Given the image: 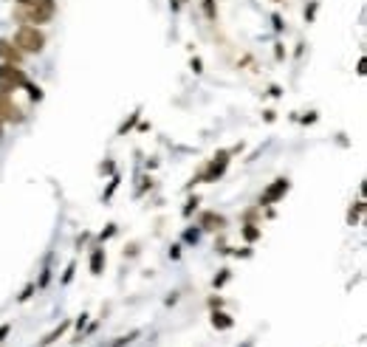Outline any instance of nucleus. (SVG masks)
<instances>
[{
  "instance_id": "nucleus-38",
  "label": "nucleus",
  "mask_w": 367,
  "mask_h": 347,
  "mask_svg": "<svg viewBox=\"0 0 367 347\" xmlns=\"http://www.w3.org/2000/svg\"><path fill=\"white\" fill-rule=\"evenodd\" d=\"M175 302H178V294H175V291H173V294L167 297V305H175Z\"/></svg>"
},
{
  "instance_id": "nucleus-9",
  "label": "nucleus",
  "mask_w": 367,
  "mask_h": 347,
  "mask_svg": "<svg viewBox=\"0 0 367 347\" xmlns=\"http://www.w3.org/2000/svg\"><path fill=\"white\" fill-rule=\"evenodd\" d=\"M209 322H212L215 330H232V327H235V319H232L224 308H215V311L209 313Z\"/></svg>"
},
{
  "instance_id": "nucleus-40",
  "label": "nucleus",
  "mask_w": 367,
  "mask_h": 347,
  "mask_svg": "<svg viewBox=\"0 0 367 347\" xmlns=\"http://www.w3.org/2000/svg\"><path fill=\"white\" fill-rule=\"evenodd\" d=\"M17 6H31V3H37V0H15Z\"/></svg>"
},
{
  "instance_id": "nucleus-27",
  "label": "nucleus",
  "mask_w": 367,
  "mask_h": 347,
  "mask_svg": "<svg viewBox=\"0 0 367 347\" xmlns=\"http://www.w3.org/2000/svg\"><path fill=\"white\" fill-rule=\"evenodd\" d=\"M189 68H192L195 74H201V71H203V59H201V57H192V62H189Z\"/></svg>"
},
{
  "instance_id": "nucleus-11",
  "label": "nucleus",
  "mask_w": 367,
  "mask_h": 347,
  "mask_svg": "<svg viewBox=\"0 0 367 347\" xmlns=\"http://www.w3.org/2000/svg\"><path fill=\"white\" fill-rule=\"evenodd\" d=\"M240 237L252 246V243H257L260 237H263V226H260V223H243V226H240Z\"/></svg>"
},
{
  "instance_id": "nucleus-42",
  "label": "nucleus",
  "mask_w": 367,
  "mask_h": 347,
  "mask_svg": "<svg viewBox=\"0 0 367 347\" xmlns=\"http://www.w3.org/2000/svg\"><path fill=\"white\" fill-rule=\"evenodd\" d=\"M277 3H280V0H277Z\"/></svg>"
},
{
  "instance_id": "nucleus-4",
  "label": "nucleus",
  "mask_w": 367,
  "mask_h": 347,
  "mask_svg": "<svg viewBox=\"0 0 367 347\" xmlns=\"http://www.w3.org/2000/svg\"><path fill=\"white\" fill-rule=\"evenodd\" d=\"M26 82H29V77H26V71H23L20 65L0 62V93H15Z\"/></svg>"
},
{
  "instance_id": "nucleus-15",
  "label": "nucleus",
  "mask_w": 367,
  "mask_h": 347,
  "mask_svg": "<svg viewBox=\"0 0 367 347\" xmlns=\"http://www.w3.org/2000/svg\"><path fill=\"white\" fill-rule=\"evenodd\" d=\"M181 240L187 243V246H198V240H201V226H189V229H184Z\"/></svg>"
},
{
  "instance_id": "nucleus-5",
  "label": "nucleus",
  "mask_w": 367,
  "mask_h": 347,
  "mask_svg": "<svg viewBox=\"0 0 367 347\" xmlns=\"http://www.w3.org/2000/svg\"><path fill=\"white\" fill-rule=\"evenodd\" d=\"M288 189H291V181L288 178H274L271 184L263 189V195H260V200H257V206L263 209V206H271V203H277V200H282L288 195Z\"/></svg>"
},
{
  "instance_id": "nucleus-17",
  "label": "nucleus",
  "mask_w": 367,
  "mask_h": 347,
  "mask_svg": "<svg viewBox=\"0 0 367 347\" xmlns=\"http://www.w3.org/2000/svg\"><path fill=\"white\" fill-rule=\"evenodd\" d=\"M119 184H122V175H119V172H113V175H110V184H108V189L102 192V200H110V198H113V192L119 189Z\"/></svg>"
},
{
  "instance_id": "nucleus-41",
  "label": "nucleus",
  "mask_w": 367,
  "mask_h": 347,
  "mask_svg": "<svg viewBox=\"0 0 367 347\" xmlns=\"http://www.w3.org/2000/svg\"><path fill=\"white\" fill-rule=\"evenodd\" d=\"M0 142H3V121H0Z\"/></svg>"
},
{
  "instance_id": "nucleus-30",
  "label": "nucleus",
  "mask_w": 367,
  "mask_h": 347,
  "mask_svg": "<svg viewBox=\"0 0 367 347\" xmlns=\"http://www.w3.org/2000/svg\"><path fill=\"white\" fill-rule=\"evenodd\" d=\"M209 308L215 311V308H224V297H209Z\"/></svg>"
},
{
  "instance_id": "nucleus-1",
  "label": "nucleus",
  "mask_w": 367,
  "mask_h": 347,
  "mask_svg": "<svg viewBox=\"0 0 367 347\" xmlns=\"http://www.w3.org/2000/svg\"><path fill=\"white\" fill-rule=\"evenodd\" d=\"M12 43H15L23 54H43V48H45L48 40H45V34H43L40 26H29V23H23V26H17Z\"/></svg>"
},
{
  "instance_id": "nucleus-24",
  "label": "nucleus",
  "mask_w": 367,
  "mask_h": 347,
  "mask_svg": "<svg viewBox=\"0 0 367 347\" xmlns=\"http://www.w3.org/2000/svg\"><path fill=\"white\" fill-rule=\"evenodd\" d=\"M257 215H260V206H252V209H246L243 212V220L246 223H257Z\"/></svg>"
},
{
  "instance_id": "nucleus-35",
  "label": "nucleus",
  "mask_w": 367,
  "mask_h": 347,
  "mask_svg": "<svg viewBox=\"0 0 367 347\" xmlns=\"http://www.w3.org/2000/svg\"><path fill=\"white\" fill-rule=\"evenodd\" d=\"M271 20H274V29H277V31H282V29H285V26H282V17H280V15H274Z\"/></svg>"
},
{
  "instance_id": "nucleus-26",
  "label": "nucleus",
  "mask_w": 367,
  "mask_h": 347,
  "mask_svg": "<svg viewBox=\"0 0 367 347\" xmlns=\"http://www.w3.org/2000/svg\"><path fill=\"white\" fill-rule=\"evenodd\" d=\"M317 9H319V3L314 0V3H311V9H305V23H314V15H317Z\"/></svg>"
},
{
  "instance_id": "nucleus-13",
  "label": "nucleus",
  "mask_w": 367,
  "mask_h": 347,
  "mask_svg": "<svg viewBox=\"0 0 367 347\" xmlns=\"http://www.w3.org/2000/svg\"><path fill=\"white\" fill-rule=\"evenodd\" d=\"M361 218H364V198H359L356 203L350 206V212H347V223H350V226H359Z\"/></svg>"
},
{
  "instance_id": "nucleus-3",
  "label": "nucleus",
  "mask_w": 367,
  "mask_h": 347,
  "mask_svg": "<svg viewBox=\"0 0 367 347\" xmlns=\"http://www.w3.org/2000/svg\"><path fill=\"white\" fill-rule=\"evenodd\" d=\"M229 161H232V153L229 150H217L215 156H212V161L203 167L198 175L192 178L195 184H215V181H221V178L226 175V170H229Z\"/></svg>"
},
{
  "instance_id": "nucleus-2",
  "label": "nucleus",
  "mask_w": 367,
  "mask_h": 347,
  "mask_svg": "<svg viewBox=\"0 0 367 347\" xmlns=\"http://www.w3.org/2000/svg\"><path fill=\"white\" fill-rule=\"evenodd\" d=\"M57 15V0H37L31 6H17V17L29 26H45Z\"/></svg>"
},
{
  "instance_id": "nucleus-16",
  "label": "nucleus",
  "mask_w": 367,
  "mask_h": 347,
  "mask_svg": "<svg viewBox=\"0 0 367 347\" xmlns=\"http://www.w3.org/2000/svg\"><path fill=\"white\" fill-rule=\"evenodd\" d=\"M48 283H51V254H48V260H45V265H43V274H40V280H37V291L48 288Z\"/></svg>"
},
{
  "instance_id": "nucleus-8",
  "label": "nucleus",
  "mask_w": 367,
  "mask_h": 347,
  "mask_svg": "<svg viewBox=\"0 0 367 347\" xmlns=\"http://www.w3.org/2000/svg\"><path fill=\"white\" fill-rule=\"evenodd\" d=\"M0 62H12V65L23 62V51L6 37H0Z\"/></svg>"
},
{
  "instance_id": "nucleus-29",
  "label": "nucleus",
  "mask_w": 367,
  "mask_h": 347,
  "mask_svg": "<svg viewBox=\"0 0 367 347\" xmlns=\"http://www.w3.org/2000/svg\"><path fill=\"white\" fill-rule=\"evenodd\" d=\"M113 234H116V223H110V226L99 234V240H108V237H113Z\"/></svg>"
},
{
  "instance_id": "nucleus-39",
  "label": "nucleus",
  "mask_w": 367,
  "mask_h": 347,
  "mask_svg": "<svg viewBox=\"0 0 367 347\" xmlns=\"http://www.w3.org/2000/svg\"><path fill=\"white\" fill-rule=\"evenodd\" d=\"M364 65H367V59H364V57H361V59H359V74H361V77H364V71H367Z\"/></svg>"
},
{
  "instance_id": "nucleus-37",
  "label": "nucleus",
  "mask_w": 367,
  "mask_h": 347,
  "mask_svg": "<svg viewBox=\"0 0 367 347\" xmlns=\"http://www.w3.org/2000/svg\"><path fill=\"white\" fill-rule=\"evenodd\" d=\"M263 119H266V121H274L277 116H274V110H263Z\"/></svg>"
},
{
  "instance_id": "nucleus-36",
  "label": "nucleus",
  "mask_w": 367,
  "mask_h": 347,
  "mask_svg": "<svg viewBox=\"0 0 367 347\" xmlns=\"http://www.w3.org/2000/svg\"><path fill=\"white\" fill-rule=\"evenodd\" d=\"M268 93H271V96H282V88L280 85H271V88H268Z\"/></svg>"
},
{
  "instance_id": "nucleus-19",
  "label": "nucleus",
  "mask_w": 367,
  "mask_h": 347,
  "mask_svg": "<svg viewBox=\"0 0 367 347\" xmlns=\"http://www.w3.org/2000/svg\"><path fill=\"white\" fill-rule=\"evenodd\" d=\"M229 280H232V271H229V268H221V274L212 276V288H215V291H217V288H224Z\"/></svg>"
},
{
  "instance_id": "nucleus-31",
  "label": "nucleus",
  "mask_w": 367,
  "mask_h": 347,
  "mask_svg": "<svg viewBox=\"0 0 367 347\" xmlns=\"http://www.w3.org/2000/svg\"><path fill=\"white\" fill-rule=\"evenodd\" d=\"M317 119H319V116H317V110H311V113H308V116H303L300 121H303V124H314Z\"/></svg>"
},
{
  "instance_id": "nucleus-32",
  "label": "nucleus",
  "mask_w": 367,
  "mask_h": 347,
  "mask_svg": "<svg viewBox=\"0 0 367 347\" xmlns=\"http://www.w3.org/2000/svg\"><path fill=\"white\" fill-rule=\"evenodd\" d=\"M99 170H102V172H108V175H113V172H116V164H113V161H105Z\"/></svg>"
},
{
  "instance_id": "nucleus-28",
  "label": "nucleus",
  "mask_w": 367,
  "mask_h": 347,
  "mask_svg": "<svg viewBox=\"0 0 367 347\" xmlns=\"http://www.w3.org/2000/svg\"><path fill=\"white\" fill-rule=\"evenodd\" d=\"M9 333H12V325H9V322H6V325H0V344L9 339Z\"/></svg>"
},
{
  "instance_id": "nucleus-12",
  "label": "nucleus",
  "mask_w": 367,
  "mask_h": 347,
  "mask_svg": "<svg viewBox=\"0 0 367 347\" xmlns=\"http://www.w3.org/2000/svg\"><path fill=\"white\" fill-rule=\"evenodd\" d=\"M105 271V248H94L91 251V274L99 276Z\"/></svg>"
},
{
  "instance_id": "nucleus-23",
  "label": "nucleus",
  "mask_w": 367,
  "mask_h": 347,
  "mask_svg": "<svg viewBox=\"0 0 367 347\" xmlns=\"http://www.w3.org/2000/svg\"><path fill=\"white\" fill-rule=\"evenodd\" d=\"M34 291H37V283H29L26 288L20 291V297H17V302H29V299L34 297Z\"/></svg>"
},
{
  "instance_id": "nucleus-20",
  "label": "nucleus",
  "mask_w": 367,
  "mask_h": 347,
  "mask_svg": "<svg viewBox=\"0 0 367 347\" xmlns=\"http://www.w3.org/2000/svg\"><path fill=\"white\" fill-rule=\"evenodd\" d=\"M203 15H206L209 23L217 20V3H215V0H203Z\"/></svg>"
},
{
  "instance_id": "nucleus-18",
  "label": "nucleus",
  "mask_w": 367,
  "mask_h": 347,
  "mask_svg": "<svg viewBox=\"0 0 367 347\" xmlns=\"http://www.w3.org/2000/svg\"><path fill=\"white\" fill-rule=\"evenodd\" d=\"M23 88L29 91V99H31V102H43V96H45V93H43V88H40V85H34L31 79H29V82H26Z\"/></svg>"
},
{
  "instance_id": "nucleus-7",
  "label": "nucleus",
  "mask_w": 367,
  "mask_h": 347,
  "mask_svg": "<svg viewBox=\"0 0 367 347\" xmlns=\"http://www.w3.org/2000/svg\"><path fill=\"white\" fill-rule=\"evenodd\" d=\"M198 226H201V232H224L226 218L212 212V209H206V212H201V218H198Z\"/></svg>"
},
{
  "instance_id": "nucleus-33",
  "label": "nucleus",
  "mask_w": 367,
  "mask_h": 347,
  "mask_svg": "<svg viewBox=\"0 0 367 347\" xmlns=\"http://www.w3.org/2000/svg\"><path fill=\"white\" fill-rule=\"evenodd\" d=\"M181 257V243H175V246H170V260H178Z\"/></svg>"
},
{
  "instance_id": "nucleus-22",
  "label": "nucleus",
  "mask_w": 367,
  "mask_h": 347,
  "mask_svg": "<svg viewBox=\"0 0 367 347\" xmlns=\"http://www.w3.org/2000/svg\"><path fill=\"white\" fill-rule=\"evenodd\" d=\"M198 203H201V198H198V195H195V198H189V200H187V206L181 209V215H184V218H192V212L198 209Z\"/></svg>"
},
{
  "instance_id": "nucleus-6",
  "label": "nucleus",
  "mask_w": 367,
  "mask_h": 347,
  "mask_svg": "<svg viewBox=\"0 0 367 347\" xmlns=\"http://www.w3.org/2000/svg\"><path fill=\"white\" fill-rule=\"evenodd\" d=\"M0 121H3V124H6V121L9 124H23V121H26V113L15 105L12 93H0Z\"/></svg>"
},
{
  "instance_id": "nucleus-10",
  "label": "nucleus",
  "mask_w": 367,
  "mask_h": 347,
  "mask_svg": "<svg viewBox=\"0 0 367 347\" xmlns=\"http://www.w3.org/2000/svg\"><path fill=\"white\" fill-rule=\"evenodd\" d=\"M68 327H71V322H68V319H62V322H59V325L54 327V330H51V333H45L43 339L37 341V347H51V344H54V341H57V339H62Z\"/></svg>"
},
{
  "instance_id": "nucleus-34",
  "label": "nucleus",
  "mask_w": 367,
  "mask_h": 347,
  "mask_svg": "<svg viewBox=\"0 0 367 347\" xmlns=\"http://www.w3.org/2000/svg\"><path fill=\"white\" fill-rule=\"evenodd\" d=\"M229 254H235V257H252V248H240V251H229Z\"/></svg>"
},
{
  "instance_id": "nucleus-14",
  "label": "nucleus",
  "mask_w": 367,
  "mask_h": 347,
  "mask_svg": "<svg viewBox=\"0 0 367 347\" xmlns=\"http://www.w3.org/2000/svg\"><path fill=\"white\" fill-rule=\"evenodd\" d=\"M138 119H141V107H136V110H133V113L127 116V119L122 121V127H119V135H124L127 133V130H133L138 124Z\"/></svg>"
},
{
  "instance_id": "nucleus-21",
  "label": "nucleus",
  "mask_w": 367,
  "mask_h": 347,
  "mask_svg": "<svg viewBox=\"0 0 367 347\" xmlns=\"http://www.w3.org/2000/svg\"><path fill=\"white\" fill-rule=\"evenodd\" d=\"M136 339H138V330H130L127 336H119V339H116L110 347H127L130 341H136Z\"/></svg>"
},
{
  "instance_id": "nucleus-25",
  "label": "nucleus",
  "mask_w": 367,
  "mask_h": 347,
  "mask_svg": "<svg viewBox=\"0 0 367 347\" xmlns=\"http://www.w3.org/2000/svg\"><path fill=\"white\" fill-rule=\"evenodd\" d=\"M74 271H77V260L68 262V268H65V274H62V285H68L74 280Z\"/></svg>"
}]
</instances>
